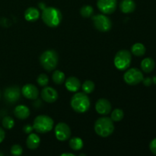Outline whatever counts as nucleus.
Returning <instances> with one entry per match:
<instances>
[{
	"label": "nucleus",
	"mask_w": 156,
	"mask_h": 156,
	"mask_svg": "<svg viewBox=\"0 0 156 156\" xmlns=\"http://www.w3.org/2000/svg\"><path fill=\"white\" fill-rule=\"evenodd\" d=\"M61 156H75V154H73V153H62V154H61Z\"/></svg>",
	"instance_id": "obj_35"
},
{
	"label": "nucleus",
	"mask_w": 156,
	"mask_h": 156,
	"mask_svg": "<svg viewBox=\"0 0 156 156\" xmlns=\"http://www.w3.org/2000/svg\"><path fill=\"white\" fill-rule=\"evenodd\" d=\"M143 73L137 68L129 69L123 75V80L129 85H138L143 82Z\"/></svg>",
	"instance_id": "obj_8"
},
{
	"label": "nucleus",
	"mask_w": 156,
	"mask_h": 156,
	"mask_svg": "<svg viewBox=\"0 0 156 156\" xmlns=\"http://www.w3.org/2000/svg\"><path fill=\"white\" fill-rule=\"evenodd\" d=\"M146 47L141 43H136L131 47V53L136 56H143L146 53Z\"/></svg>",
	"instance_id": "obj_21"
},
{
	"label": "nucleus",
	"mask_w": 156,
	"mask_h": 156,
	"mask_svg": "<svg viewBox=\"0 0 156 156\" xmlns=\"http://www.w3.org/2000/svg\"><path fill=\"white\" fill-rule=\"evenodd\" d=\"M41 98L47 103H53L58 99V92L52 87L45 86L41 91Z\"/></svg>",
	"instance_id": "obj_12"
},
{
	"label": "nucleus",
	"mask_w": 156,
	"mask_h": 156,
	"mask_svg": "<svg viewBox=\"0 0 156 156\" xmlns=\"http://www.w3.org/2000/svg\"><path fill=\"white\" fill-rule=\"evenodd\" d=\"M0 98H1V93H0Z\"/></svg>",
	"instance_id": "obj_37"
},
{
	"label": "nucleus",
	"mask_w": 156,
	"mask_h": 156,
	"mask_svg": "<svg viewBox=\"0 0 156 156\" xmlns=\"http://www.w3.org/2000/svg\"><path fill=\"white\" fill-rule=\"evenodd\" d=\"M37 82L38 85H39L40 86H42V87L47 86V84H48L49 82L48 76H47L46 74H44V73L40 74L39 76H38L37 79Z\"/></svg>",
	"instance_id": "obj_28"
},
{
	"label": "nucleus",
	"mask_w": 156,
	"mask_h": 156,
	"mask_svg": "<svg viewBox=\"0 0 156 156\" xmlns=\"http://www.w3.org/2000/svg\"><path fill=\"white\" fill-rule=\"evenodd\" d=\"M94 9L91 5H84L81 8L80 14L83 18H90L93 15Z\"/></svg>",
	"instance_id": "obj_26"
},
{
	"label": "nucleus",
	"mask_w": 156,
	"mask_h": 156,
	"mask_svg": "<svg viewBox=\"0 0 156 156\" xmlns=\"http://www.w3.org/2000/svg\"><path fill=\"white\" fill-rule=\"evenodd\" d=\"M59 56L53 50H47L40 56V63L41 66L47 71H53L57 66Z\"/></svg>",
	"instance_id": "obj_4"
},
{
	"label": "nucleus",
	"mask_w": 156,
	"mask_h": 156,
	"mask_svg": "<svg viewBox=\"0 0 156 156\" xmlns=\"http://www.w3.org/2000/svg\"><path fill=\"white\" fill-rule=\"evenodd\" d=\"M40 144H41V139H40V137L35 133H29L27 140H26L27 147L29 149L34 150L37 148H38Z\"/></svg>",
	"instance_id": "obj_18"
},
{
	"label": "nucleus",
	"mask_w": 156,
	"mask_h": 156,
	"mask_svg": "<svg viewBox=\"0 0 156 156\" xmlns=\"http://www.w3.org/2000/svg\"><path fill=\"white\" fill-rule=\"evenodd\" d=\"M20 97H21V90L19 87L16 85L8 87L4 91L5 100L9 104H15L19 100Z\"/></svg>",
	"instance_id": "obj_11"
},
{
	"label": "nucleus",
	"mask_w": 156,
	"mask_h": 156,
	"mask_svg": "<svg viewBox=\"0 0 156 156\" xmlns=\"http://www.w3.org/2000/svg\"><path fill=\"white\" fill-rule=\"evenodd\" d=\"M54 122L47 115H39L34 119L33 123L34 129L40 133H47L53 129Z\"/></svg>",
	"instance_id": "obj_5"
},
{
	"label": "nucleus",
	"mask_w": 156,
	"mask_h": 156,
	"mask_svg": "<svg viewBox=\"0 0 156 156\" xmlns=\"http://www.w3.org/2000/svg\"><path fill=\"white\" fill-rule=\"evenodd\" d=\"M155 63L153 59L150 57L145 58L141 62V69L143 72L146 73H149L153 71L155 69Z\"/></svg>",
	"instance_id": "obj_20"
},
{
	"label": "nucleus",
	"mask_w": 156,
	"mask_h": 156,
	"mask_svg": "<svg viewBox=\"0 0 156 156\" xmlns=\"http://www.w3.org/2000/svg\"><path fill=\"white\" fill-rule=\"evenodd\" d=\"M95 110L100 115L106 116L111 111V105L108 100L105 98H101L96 102Z\"/></svg>",
	"instance_id": "obj_14"
},
{
	"label": "nucleus",
	"mask_w": 156,
	"mask_h": 156,
	"mask_svg": "<svg viewBox=\"0 0 156 156\" xmlns=\"http://www.w3.org/2000/svg\"><path fill=\"white\" fill-rule=\"evenodd\" d=\"M33 129H34V127L30 124L25 125V126L23 127V130H24V132L25 133H27V134L30 133L33 131Z\"/></svg>",
	"instance_id": "obj_31"
},
{
	"label": "nucleus",
	"mask_w": 156,
	"mask_h": 156,
	"mask_svg": "<svg viewBox=\"0 0 156 156\" xmlns=\"http://www.w3.org/2000/svg\"><path fill=\"white\" fill-rule=\"evenodd\" d=\"M39 7H40V9H41L43 10V9H45L47 6H46V5L44 4V3L42 2V3H39Z\"/></svg>",
	"instance_id": "obj_34"
},
{
	"label": "nucleus",
	"mask_w": 156,
	"mask_h": 156,
	"mask_svg": "<svg viewBox=\"0 0 156 156\" xmlns=\"http://www.w3.org/2000/svg\"><path fill=\"white\" fill-rule=\"evenodd\" d=\"M136 3L133 0H122L120 4V9L123 13H132L136 9Z\"/></svg>",
	"instance_id": "obj_19"
},
{
	"label": "nucleus",
	"mask_w": 156,
	"mask_h": 156,
	"mask_svg": "<svg viewBox=\"0 0 156 156\" xmlns=\"http://www.w3.org/2000/svg\"><path fill=\"white\" fill-rule=\"evenodd\" d=\"M23 153V149L20 145L15 144L13 145L11 148V154L15 156L21 155Z\"/></svg>",
	"instance_id": "obj_29"
},
{
	"label": "nucleus",
	"mask_w": 156,
	"mask_h": 156,
	"mask_svg": "<svg viewBox=\"0 0 156 156\" xmlns=\"http://www.w3.org/2000/svg\"><path fill=\"white\" fill-rule=\"evenodd\" d=\"M132 62V55L129 50H121L116 53L114 56V66L120 71L126 70Z\"/></svg>",
	"instance_id": "obj_6"
},
{
	"label": "nucleus",
	"mask_w": 156,
	"mask_h": 156,
	"mask_svg": "<svg viewBox=\"0 0 156 156\" xmlns=\"http://www.w3.org/2000/svg\"><path fill=\"white\" fill-rule=\"evenodd\" d=\"M72 108L79 114H83L90 108V99L85 92H78L72 97L70 102Z\"/></svg>",
	"instance_id": "obj_2"
},
{
	"label": "nucleus",
	"mask_w": 156,
	"mask_h": 156,
	"mask_svg": "<svg viewBox=\"0 0 156 156\" xmlns=\"http://www.w3.org/2000/svg\"><path fill=\"white\" fill-rule=\"evenodd\" d=\"M65 86L69 91L76 92L81 87V82L78 78L75 76H70L65 80Z\"/></svg>",
	"instance_id": "obj_15"
},
{
	"label": "nucleus",
	"mask_w": 156,
	"mask_h": 156,
	"mask_svg": "<svg viewBox=\"0 0 156 156\" xmlns=\"http://www.w3.org/2000/svg\"><path fill=\"white\" fill-rule=\"evenodd\" d=\"M52 79L55 84L61 85V84L65 82L66 76L64 73H62L60 70H56V71L53 72V75H52Z\"/></svg>",
	"instance_id": "obj_23"
},
{
	"label": "nucleus",
	"mask_w": 156,
	"mask_h": 156,
	"mask_svg": "<svg viewBox=\"0 0 156 156\" xmlns=\"http://www.w3.org/2000/svg\"><path fill=\"white\" fill-rule=\"evenodd\" d=\"M94 27L101 32H108L112 27L111 20L108 16L104 15H97L92 17Z\"/></svg>",
	"instance_id": "obj_7"
},
{
	"label": "nucleus",
	"mask_w": 156,
	"mask_h": 156,
	"mask_svg": "<svg viewBox=\"0 0 156 156\" xmlns=\"http://www.w3.org/2000/svg\"><path fill=\"white\" fill-rule=\"evenodd\" d=\"M69 147L74 151H79L83 148L84 143L82 140L79 137H73L69 140Z\"/></svg>",
	"instance_id": "obj_22"
},
{
	"label": "nucleus",
	"mask_w": 156,
	"mask_h": 156,
	"mask_svg": "<svg viewBox=\"0 0 156 156\" xmlns=\"http://www.w3.org/2000/svg\"><path fill=\"white\" fill-rule=\"evenodd\" d=\"M21 93L26 98L36 100L39 96V90L33 84H26L21 88Z\"/></svg>",
	"instance_id": "obj_13"
},
{
	"label": "nucleus",
	"mask_w": 156,
	"mask_h": 156,
	"mask_svg": "<svg viewBox=\"0 0 156 156\" xmlns=\"http://www.w3.org/2000/svg\"><path fill=\"white\" fill-rule=\"evenodd\" d=\"M123 117H124L123 111L121 109L117 108V109H114L111 113V119L114 122H119L123 120Z\"/></svg>",
	"instance_id": "obj_25"
},
{
	"label": "nucleus",
	"mask_w": 156,
	"mask_h": 156,
	"mask_svg": "<svg viewBox=\"0 0 156 156\" xmlns=\"http://www.w3.org/2000/svg\"><path fill=\"white\" fill-rule=\"evenodd\" d=\"M14 114L19 120H25L30 116V110L25 105H18L14 110Z\"/></svg>",
	"instance_id": "obj_17"
},
{
	"label": "nucleus",
	"mask_w": 156,
	"mask_h": 156,
	"mask_svg": "<svg viewBox=\"0 0 156 156\" xmlns=\"http://www.w3.org/2000/svg\"><path fill=\"white\" fill-rule=\"evenodd\" d=\"M94 131L101 137L109 136L114 131V121L110 117H100L94 123Z\"/></svg>",
	"instance_id": "obj_3"
},
{
	"label": "nucleus",
	"mask_w": 156,
	"mask_h": 156,
	"mask_svg": "<svg viewBox=\"0 0 156 156\" xmlns=\"http://www.w3.org/2000/svg\"><path fill=\"white\" fill-rule=\"evenodd\" d=\"M41 18L46 25L50 27H58L62 21V15L60 10L55 7H46L43 9Z\"/></svg>",
	"instance_id": "obj_1"
},
{
	"label": "nucleus",
	"mask_w": 156,
	"mask_h": 156,
	"mask_svg": "<svg viewBox=\"0 0 156 156\" xmlns=\"http://www.w3.org/2000/svg\"><path fill=\"white\" fill-rule=\"evenodd\" d=\"M41 16L40 11L34 7L27 8L24 12V18L29 22H34L38 20Z\"/></svg>",
	"instance_id": "obj_16"
},
{
	"label": "nucleus",
	"mask_w": 156,
	"mask_h": 156,
	"mask_svg": "<svg viewBox=\"0 0 156 156\" xmlns=\"http://www.w3.org/2000/svg\"><path fill=\"white\" fill-rule=\"evenodd\" d=\"M143 84H144V85H146V86H150V85L153 83V82H152V79H151V78L149 77L143 79Z\"/></svg>",
	"instance_id": "obj_32"
},
{
	"label": "nucleus",
	"mask_w": 156,
	"mask_h": 156,
	"mask_svg": "<svg viewBox=\"0 0 156 156\" xmlns=\"http://www.w3.org/2000/svg\"><path fill=\"white\" fill-rule=\"evenodd\" d=\"M55 136L59 141L63 142L71 137V129L68 124L65 123H57L54 129Z\"/></svg>",
	"instance_id": "obj_9"
},
{
	"label": "nucleus",
	"mask_w": 156,
	"mask_h": 156,
	"mask_svg": "<svg viewBox=\"0 0 156 156\" xmlns=\"http://www.w3.org/2000/svg\"><path fill=\"white\" fill-rule=\"evenodd\" d=\"M149 149L152 154L156 155V138L152 140L149 143Z\"/></svg>",
	"instance_id": "obj_30"
},
{
	"label": "nucleus",
	"mask_w": 156,
	"mask_h": 156,
	"mask_svg": "<svg viewBox=\"0 0 156 156\" xmlns=\"http://www.w3.org/2000/svg\"><path fill=\"white\" fill-rule=\"evenodd\" d=\"M5 138V133L2 128L0 127V143H2Z\"/></svg>",
	"instance_id": "obj_33"
},
{
	"label": "nucleus",
	"mask_w": 156,
	"mask_h": 156,
	"mask_svg": "<svg viewBox=\"0 0 156 156\" xmlns=\"http://www.w3.org/2000/svg\"><path fill=\"white\" fill-rule=\"evenodd\" d=\"M152 82L154 84H156V76H153V78H152Z\"/></svg>",
	"instance_id": "obj_36"
},
{
	"label": "nucleus",
	"mask_w": 156,
	"mask_h": 156,
	"mask_svg": "<svg viewBox=\"0 0 156 156\" xmlns=\"http://www.w3.org/2000/svg\"><path fill=\"white\" fill-rule=\"evenodd\" d=\"M82 88L83 92H85V94H91V92H93L94 88H95V85H94V83L92 81L86 80L82 84Z\"/></svg>",
	"instance_id": "obj_24"
},
{
	"label": "nucleus",
	"mask_w": 156,
	"mask_h": 156,
	"mask_svg": "<svg viewBox=\"0 0 156 156\" xmlns=\"http://www.w3.org/2000/svg\"><path fill=\"white\" fill-rule=\"evenodd\" d=\"M117 5V0H98V9L105 15H111L116 11Z\"/></svg>",
	"instance_id": "obj_10"
},
{
	"label": "nucleus",
	"mask_w": 156,
	"mask_h": 156,
	"mask_svg": "<svg viewBox=\"0 0 156 156\" xmlns=\"http://www.w3.org/2000/svg\"><path fill=\"white\" fill-rule=\"evenodd\" d=\"M2 124L3 127L5 128V129H11L15 126V120H13L12 117H9V116H6L2 119Z\"/></svg>",
	"instance_id": "obj_27"
}]
</instances>
